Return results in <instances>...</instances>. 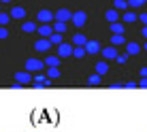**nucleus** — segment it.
Segmentation results:
<instances>
[{
  "mask_svg": "<svg viewBox=\"0 0 147 132\" xmlns=\"http://www.w3.org/2000/svg\"><path fill=\"white\" fill-rule=\"evenodd\" d=\"M43 66H45V62H40L36 58H28L26 60V70L28 73H38V70H43Z\"/></svg>",
  "mask_w": 147,
  "mask_h": 132,
  "instance_id": "nucleus-1",
  "label": "nucleus"
},
{
  "mask_svg": "<svg viewBox=\"0 0 147 132\" xmlns=\"http://www.w3.org/2000/svg\"><path fill=\"white\" fill-rule=\"evenodd\" d=\"M70 22H73L77 28H81L85 22H88V13H85V11H77V13H73V19H70Z\"/></svg>",
  "mask_w": 147,
  "mask_h": 132,
  "instance_id": "nucleus-5",
  "label": "nucleus"
},
{
  "mask_svg": "<svg viewBox=\"0 0 147 132\" xmlns=\"http://www.w3.org/2000/svg\"><path fill=\"white\" fill-rule=\"evenodd\" d=\"M136 19H139V15H136L134 11H126V13H124V22H128V24H134Z\"/></svg>",
  "mask_w": 147,
  "mask_h": 132,
  "instance_id": "nucleus-21",
  "label": "nucleus"
},
{
  "mask_svg": "<svg viewBox=\"0 0 147 132\" xmlns=\"http://www.w3.org/2000/svg\"><path fill=\"white\" fill-rule=\"evenodd\" d=\"M115 62H117V64H126V62H128V55L119 53V55H117V60H115Z\"/></svg>",
  "mask_w": 147,
  "mask_h": 132,
  "instance_id": "nucleus-30",
  "label": "nucleus"
},
{
  "mask_svg": "<svg viewBox=\"0 0 147 132\" xmlns=\"http://www.w3.org/2000/svg\"><path fill=\"white\" fill-rule=\"evenodd\" d=\"M38 34L43 38H49L53 34V26H51V24H43V26H38Z\"/></svg>",
  "mask_w": 147,
  "mask_h": 132,
  "instance_id": "nucleus-10",
  "label": "nucleus"
},
{
  "mask_svg": "<svg viewBox=\"0 0 147 132\" xmlns=\"http://www.w3.org/2000/svg\"><path fill=\"white\" fill-rule=\"evenodd\" d=\"M88 36H83V34H75V36H73V45H75V47H85V45H88Z\"/></svg>",
  "mask_w": 147,
  "mask_h": 132,
  "instance_id": "nucleus-12",
  "label": "nucleus"
},
{
  "mask_svg": "<svg viewBox=\"0 0 147 132\" xmlns=\"http://www.w3.org/2000/svg\"><path fill=\"white\" fill-rule=\"evenodd\" d=\"M0 2H11V0H0Z\"/></svg>",
  "mask_w": 147,
  "mask_h": 132,
  "instance_id": "nucleus-38",
  "label": "nucleus"
},
{
  "mask_svg": "<svg viewBox=\"0 0 147 132\" xmlns=\"http://www.w3.org/2000/svg\"><path fill=\"white\" fill-rule=\"evenodd\" d=\"M68 19H73V13H70L68 9H58V11H55V22H64L66 24Z\"/></svg>",
  "mask_w": 147,
  "mask_h": 132,
  "instance_id": "nucleus-8",
  "label": "nucleus"
},
{
  "mask_svg": "<svg viewBox=\"0 0 147 132\" xmlns=\"http://www.w3.org/2000/svg\"><path fill=\"white\" fill-rule=\"evenodd\" d=\"M139 19H141V22H143L145 26H147V13H141V15H139Z\"/></svg>",
  "mask_w": 147,
  "mask_h": 132,
  "instance_id": "nucleus-34",
  "label": "nucleus"
},
{
  "mask_svg": "<svg viewBox=\"0 0 147 132\" xmlns=\"http://www.w3.org/2000/svg\"><path fill=\"white\" fill-rule=\"evenodd\" d=\"M85 51H88V53H98V51H102V47H100L98 40H88V45H85Z\"/></svg>",
  "mask_w": 147,
  "mask_h": 132,
  "instance_id": "nucleus-11",
  "label": "nucleus"
},
{
  "mask_svg": "<svg viewBox=\"0 0 147 132\" xmlns=\"http://www.w3.org/2000/svg\"><path fill=\"white\" fill-rule=\"evenodd\" d=\"M100 53H102L105 60H117V55H119L117 53V47H113V45H111V47H105Z\"/></svg>",
  "mask_w": 147,
  "mask_h": 132,
  "instance_id": "nucleus-9",
  "label": "nucleus"
},
{
  "mask_svg": "<svg viewBox=\"0 0 147 132\" xmlns=\"http://www.w3.org/2000/svg\"><path fill=\"white\" fill-rule=\"evenodd\" d=\"M96 73H98L100 77H102L105 73H109V64L105 62V60H100V62H96Z\"/></svg>",
  "mask_w": 147,
  "mask_h": 132,
  "instance_id": "nucleus-16",
  "label": "nucleus"
},
{
  "mask_svg": "<svg viewBox=\"0 0 147 132\" xmlns=\"http://www.w3.org/2000/svg\"><path fill=\"white\" fill-rule=\"evenodd\" d=\"M141 77H147V66H143V68H141Z\"/></svg>",
  "mask_w": 147,
  "mask_h": 132,
  "instance_id": "nucleus-36",
  "label": "nucleus"
},
{
  "mask_svg": "<svg viewBox=\"0 0 147 132\" xmlns=\"http://www.w3.org/2000/svg\"><path fill=\"white\" fill-rule=\"evenodd\" d=\"M9 15H11L13 19H24V17H26V9H24V7H13Z\"/></svg>",
  "mask_w": 147,
  "mask_h": 132,
  "instance_id": "nucleus-13",
  "label": "nucleus"
},
{
  "mask_svg": "<svg viewBox=\"0 0 147 132\" xmlns=\"http://www.w3.org/2000/svg\"><path fill=\"white\" fill-rule=\"evenodd\" d=\"M32 85L34 88H49V85H51V79H49L47 75H36L34 81H32Z\"/></svg>",
  "mask_w": 147,
  "mask_h": 132,
  "instance_id": "nucleus-4",
  "label": "nucleus"
},
{
  "mask_svg": "<svg viewBox=\"0 0 147 132\" xmlns=\"http://www.w3.org/2000/svg\"><path fill=\"white\" fill-rule=\"evenodd\" d=\"M36 19H38V22H43V24H49V22H53V19H55V13H51L49 9H40V11L36 13Z\"/></svg>",
  "mask_w": 147,
  "mask_h": 132,
  "instance_id": "nucleus-2",
  "label": "nucleus"
},
{
  "mask_svg": "<svg viewBox=\"0 0 147 132\" xmlns=\"http://www.w3.org/2000/svg\"><path fill=\"white\" fill-rule=\"evenodd\" d=\"M88 85H100V75L98 73L90 75V77H88Z\"/></svg>",
  "mask_w": 147,
  "mask_h": 132,
  "instance_id": "nucleus-25",
  "label": "nucleus"
},
{
  "mask_svg": "<svg viewBox=\"0 0 147 132\" xmlns=\"http://www.w3.org/2000/svg\"><path fill=\"white\" fill-rule=\"evenodd\" d=\"M119 88H124L121 83H111V90H119Z\"/></svg>",
  "mask_w": 147,
  "mask_h": 132,
  "instance_id": "nucleus-35",
  "label": "nucleus"
},
{
  "mask_svg": "<svg viewBox=\"0 0 147 132\" xmlns=\"http://www.w3.org/2000/svg\"><path fill=\"white\" fill-rule=\"evenodd\" d=\"M45 64H47L49 68L58 66V64H60V55H47V58H45Z\"/></svg>",
  "mask_w": 147,
  "mask_h": 132,
  "instance_id": "nucleus-19",
  "label": "nucleus"
},
{
  "mask_svg": "<svg viewBox=\"0 0 147 132\" xmlns=\"http://www.w3.org/2000/svg\"><path fill=\"white\" fill-rule=\"evenodd\" d=\"M126 51H128V55H136L141 51V45L139 43H132V40H128L126 43Z\"/></svg>",
  "mask_w": 147,
  "mask_h": 132,
  "instance_id": "nucleus-14",
  "label": "nucleus"
},
{
  "mask_svg": "<svg viewBox=\"0 0 147 132\" xmlns=\"http://www.w3.org/2000/svg\"><path fill=\"white\" fill-rule=\"evenodd\" d=\"M53 32L64 34V32H66V24H64V22H53Z\"/></svg>",
  "mask_w": 147,
  "mask_h": 132,
  "instance_id": "nucleus-22",
  "label": "nucleus"
},
{
  "mask_svg": "<svg viewBox=\"0 0 147 132\" xmlns=\"http://www.w3.org/2000/svg\"><path fill=\"white\" fill-rule=\"evenodd\" d=\"M7 36H9V30L4 26H0V38H7Z\"/></svg>",
  "mask_w": 147,
  "mask_h": 132,
  "instance_id": "nucleus-31",
  "label": "nucleus"
},
{
  "mask_svg": "<svg viewBox=\"0 0 147 132\" xmlns=\"http://www.w3.org/2000/svg\"><path fill=\"white\" fill-rule=\"evenodd\" d=\"M51 40L49 38H38L36 43H34V49H36V51H40V53H45V51H49V49H51Z\"/></svg>",
  "mask_w": 147,
  "mask_h": 132,
  "instance_id": "nucleus-3",
  "label": "nucleus"
},
{
  "mask_svg": "<svg viewBox=\"0 0 147 132\" xmlns=\"http://www.w3.org/2000/svg\"><path fill=\"white\" fill-rule=\"evenodd\" d=\"M141 34H143V36H145V38H147V26H145V28H143V30H141Z\"/></svg>",
  "mask_w": 147,
  "mask_h": 132,
  "instance_id": "nucleus-37",
  "label": "nucleus"
},
{
  "mask_svg": "<svg viewBox=\"0 0 147 132\" xmlns=\"http://www.w3.org/2000/svg\"><path fill=\"white\" fill-rule=\"evenodd\" d=\"M143 47H145V51H147V43H145V45H143Z\"/></svg>",
  "mask_w": 147,
  "mask_h": 132,
  "instance_id": "nucleus-39",
  "label": "nucleus"
},
{
  "mask_svg": "<svg viewBox=\"0 0 147 132\" xmlns=\"http://www.w3.org/2000/svg\"><path fill=\"white\" fill-rule=\"evenodd\" d=\"M145 2H147V0H128V7H132V9H136V7H143Z\"/></svg>",
  "mask_w": 147,
  "mask_h": 132,
  "instance_id": "nucleus-28",
  "label": "nucleus"
},
{
  "mask_svg": "<svg viewBox=\"0 0 147 132\" xmlns=\"http://www.w3.org/2000/svg\"><path fill=\"white\" fill-rule=\"evenodd\" d=\"M73 55L75 58H85V55H88V51H85V47H75V51H73Z\"/></svg>",
  "mask_w": 147,
  "mask_h": 132,
  "instance_id": "nucleus-27",
  "label": "nucleus"
},
{
  "mask_svg": "<svg viewBox=\"0 0 147 132\" xmlns=\"http://www.w3.org/2000/svg\"><path fill=\"white\" fill-rule=\"evenodd\" d=\"M136 85H139V83H134V81H128V83H126V85H124V88H130V90H134V88H136Z\"/></svg>",
  "mask_w": 147,
  "mask_h": 132,
  "instance_id": "nucleus-32",
  "label": "nucleus"
},
{
  "mask_svg": "<svg viewBox=\"0 0 147 132\" xmlns=\"http://www.w3.org/2000/svg\"><path fill=\"white\" fill-rule=\"evenodd\" d=\"M128 7V0H113V9L115 11H124Z\"/></svg>",
  "mask_w": 147,
  "mask_h": 132,
  "instance_id": "nucleus-23",
  "label": "nucleus"
},
{
  "mask_svg": "<svg viewBox=\"0 0 147 132\" xmlns=\"http://www.w3.org/2000/svg\"><path fill=\"white\" fill-rule=\"evenodd\" d=\"M139 88H147V77H143V79L139 81Z\"/></svg>",
  "mask_w": 147,
  "mask_h": 132,
  "instance_id": "nucleus-33",
  "label": "nucleus"
},
{
  "mask_svg": "<svg viewBox=\"0 0 147 132\" xmlns=\"http://www.w3.org/2000/svg\"><path fill=\"white\" fill-rule=\"evenodd\" d=\"M109 28H111V32H113V34H124V24H119V22L109 24Z\"/></svg>",
  "mask_w": 147,
  "mask_h": 132,
  "instance_id": "nucleus-20",
  "label": "nucleus"
},
{
  "mask_svg": "<svg viewBox=\"0 0 147 132\" xmlns=\"http://www.w3.org/2000/svg\"><path fill=\"white\" fill-rule=\"evenodd\" d=\"M75 51V47L70 43H62V45H58V55L60 58H68V55H73Z\"/></svg>",
  "mask_w": 147,
  "mask_h": 132,
  "instance_id": "nucleus-6",
  "label": "nucleus"
},
{
  "mask_svg": "<svg viewBox=\"0 0 147 132\" xmlns=\"http://www.w3.org/2000/svg\"><path fill=\"white\" fill-rule=\"evenodd\" d=\"M22 30H24V32H38V26L34 22H24L22 24Z\"/></svg>",
  "mask_w": 147,
  "mask_h": 132,
  "instance_id": "nucleus-18",
  "label": "nucleus"
},
{
  "mask_svg": "<svg viewBox=\"0 0 147 132\" xmlns=\"http://www.w3.org/2000/svg\"><path fill=\"white\" fill-rule=\"evenodd\" d=\"M9 22H11V15H7V13H0V26H7Z\"/></svg>",
  "mask_w": 147,
  "mask_h": 132,
  "instance_id": "nucleus-29",
  "label": "nucleus"
},
{
  "mask_svg": "<svg viewBox=\"0 0 147 132\" xmlns=\"http://www.w3.org/2000/svg\"><path fill=\"white\" fill-rule=\"evenodd\" d=\"M15 81L22 83V85H26V83H30V81H34V77L28 73V70H22V73H15Z\"/></svg>",
  "mask_w": 147,
  "mask_h": 132,
  "instance_id": "nucleus-7",
  "label": "nucleus"
},
{
  "mask_svg": "<svg viewBox=\"0 0 147 132\" xmlns=\"http://www.w3.org/2000/svg\"><path fill=\"white\" fill-rule=\"evenodd\" d=\"M105 17H107L109 24H115V22L119 19V11H115V9H109V11L105 13Z\"/></svg>",
  "mask_w": 147,
  "mask_h": 132,
  "instance_id": "nucleus-15",
  "label": "nucleus"
},
{
  "mask_svg": "<svg viewBox=\"0 0 147 132\" xmlns=\"http://www.w3.org/2000/svg\"><path fill=\"white\" fill-rule=\"evenodd\" d=\"M62 38H64V34H58V32H53L51 36H49V40H51L53 45H62V43H64Z\"/></svg>",
  "mask_w": 147,
  "mask_h": 132,
  "instance_id": "nucleus-24",
  "label": "nucleus"
},
{
  "mask_svg": "<svg viewBox=\"0 0 147 132\" xmlns=\"http://www.w3.org/2000/svg\"><path fill=\"white\" fill-rule=\"evenodd\" d=\"M47 77H49V79H58V77H60V68H58V66L47 68Z\"/></svg>",
  "mask_w": 147,
  "mask_h": 132,
  "instance_id": "nucleus-26",
  "label": "nucleus"
},
{
  "mask_svg": "<svg viewBox=\"0 0 147 132\" xmlns=\"http://www.w3.org/2000/svg\"><path fill=\"white\" fill-rule=\"evenodd\" d=\"M128 43V40L124 38V34H113V36H111V45H113V47H117V45H126Z\"/></svg>",
  "mask_w": 147,
  "mask_h": 132,
  "instance_id": "nucleus-17",
  "label": "nucleus"
}]
</instances>
